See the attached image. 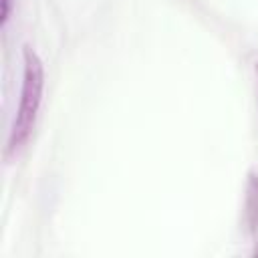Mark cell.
Segmentation results:
<instances>
[{
    "label": "cell",
    "instance_id": "4",
    "mask_svg": "<svg viewBox=\"0 0 258 258\" xmlns=\"http://www.w3.org/2000/svg\"><path fill=\"white\" fill-rule=\"evenodd\" d=\"M254 73H256V93H258V60H256V67H254Z\"/></svg>",
    "mask_w": 258,
    "mask_h": 258
},
{
    "label": "cell",
    "instance_id": "2",
    "mask_svg": "<svg viewBox=\"0 0 258 258\" xmlns=\"http://www.w3.org/2000/svg\"><path fill=\"white\" fill-rule=\"evenodd\" d=\"M246 222L252 230L258 228V175H250L246 189Z\"/></svg>",
    "mask_w": 258,
    "mask_h": 258
},
{
    "label": "cell",
    "instance_id": "3",
    "mask_svg": "<svg viewBox=\"0 0 258 258\" xmlns=\"http://www.w3.org/2000/svg\"><path fill=\"white\" fill-rule=\"evenodd\" d=\"M10 4L12 0H2V24H6L10 18Z\"/></svg>",
    "mask_w": 258,
    "mask_h": 258
},
{
    "label": "cell",
    "instance_id": "1",
    "mask_svg": "<svg viewBox=\"0 0 258 258\" xmlns=\"http://www.w3.org/2000/svg\"><path fill=\"white\" fill-rule=\"evenodd\" d=\"M24 71H22V87H20V99L18 109L10 127L6 153L8 157L16 155L32 135L36 115L42 103V91H44V67L40 56L30 48L24 46Z\"/></svg>",
    "mask_w": 258,
    "mask_h": 258
}]
</instances>
